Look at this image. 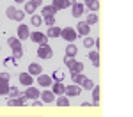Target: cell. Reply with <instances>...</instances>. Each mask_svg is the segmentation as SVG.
<instances>
[{
    "label": "cell",
    "instance_id": "obj_31",
    "mask_svg": "<svg viewBox=\"0 0 133 117\" xmlns=\"http://www.w3.org/2000/svg\"><path fill=\"white\" fill-rule=\"evenodd\" d=\"M83 46H85V48H92V46H94V39L89 37V36H85V39H83Z\"/></svg>",
    "mask_w": 133,
    "mask_h": 117
},
{
    "label": "cell",
    "instance_id": "obj_24",
    "mask_svg": "<svg viewBox=\"0 0 133 117\" xmlns=\"http://www.w3.org/2000/svg\"><path fill=\"white\" fill-rule=\"evenodd\" d=\"M55 103H57L59 106H69V98L62 94V96H59V98L55 99Z\"/></svg>",
    "mask_w": 133,
    "mask_h": 117
},
{
    "label": "cell",
    "instance_id": "obj_25",
    "mask_svg": "<svg viewBox=\"0 0 133 117\" xmlns=\"http://www.w3.org/2000/svg\"><path fill=\"white\" fill-rule=\"evenodd\" d=\"M89 59H91L92 66H96V67L99 66V53L96 52V50H94V52H91V53H89Z\"/></svg>",
    "mask_w": 133,
    "mask_h": 117
},
{
    "label": "cell",
    "instance_id": "obj_42",
    "mask_svg": "<svg viewBox=\"0 0 133 117\" xmlns=\"http://www.w3.org/2000/svg\"><path fill=\"white\" fill-rule=\"evenodd\" d=\"M14 2H16V4H23L25 0H14Z\"/></svg>",
    "mask_w": 133,
    "mask_h": 117
},
{
    "label": "cell",
    "instance_id": "obj_33",
    "mask_svg": "<svg viewBox=\"0 0 133 117\" xmlns=\"http://www.w3.org/2000/svg\"><path fill=\"white\" fill-rule=\"evenodd\" d=\"M41 23H43L41 16H32V25H34V27H39Z\"/></svg>",
    "mask_w": 133,
    "mask_h": 117
},
{
    "label": "cell",
    "instance_id": "obj_32",
    "mask_svg": "<svg viewBox=\"0 0 133 117\" xmlns=\"http://www.w3.org/2000/svg\"><path fill=\"white\" fill-rule=\"evenodd\" d=\"M44 23L48 27H53L55 25V16H44Z\"/></svg>",
    "mask_w": 133,
    "mask_h": 117
},
{
    "label": "cell",
    "instance_id": "obj_22",
    "mask_svg": "<svg viewBox=\"0 0 133 117\" xmlns=\"http://www.w3.org/2000/svg\"><path fill=\"white\" fill-rule=\"evenodd\" d=\"M83 7H87V9H91L92 12H94V11L99 9V2H98V0H85V5H83Z\"/></svg>",
    "mask_w": 133,
    "mask_h": 117
},
{
    "label": "cell",
    "instance_id": "obj_17",
    "mask_svg": "<svg viewBox=\"0 0 133 117\" xmlns=\"http://www.w3.org/2000/svg\"><path fill=\"white\" fill-rule=\"evenodd\" d=\"M61 32H62V29H59L57 25H53V27H50V29H48L46 37H59V36H61Z\"/></svg>",
    "mask_w": 133,
    "mask_h": 117
},
{
    "label": "cell",
    "instance_id": "obj_2",
    "mask_svg": "<svg viewBox=\"0 0 133 117\" xmlns=\"http://www.w3.org/2000/svg\"><path fill=\"white\" fill-rule=\"evenodd\" d=\"M51 55H53V52H51L50 44H39V48H37V57L39 59L48 60V59H51Z\"/></svg>",
    "mask_w": 133,
    "mask_h": 117
},
{
    "label": "cell",
    "instance_id": "obj_37",
    "mask_svg": "<svg viewBox=\"0 0 133 117\" xmlns=\"http://www.w3.org/2000/svg\"><path fill=\"white\" fill-rule=\"evenodd\" d=\"M25 18V12L23 11H16V21H21Z\"/></svg>",
    "mask_w": 133,
    "mask_h": 117
},
{
    "label": "cell",
    "instance_id": "obj_12",
    "mask_svg": "<svg viewBox=\"0 0 133 117\" xmlns=\"http://www.w3.org/2000/svg\"><path fill=\"white\" fill-rule=\"evenodd\" d=\"M37 84L41 85V87H50V85H51V76L41 73L39 76H37Z\"/></svg>",
    "mask_w": 133,
    "mask_h": 117
},
{
    "label": "cell",
    "instance_id": "obj_43",
    "mask_svg": "<svg viewBox=\"0 0 133 117\" xmlns=\"http://www.w3.org/2000/svg\"><path fill=\"white\" fill-rule=\"evenodd\" d=\"M0 50H2V46H0Z\"/></svg>",
    "mask_w": 133,
    "mask_h": 117
},
{
    "label": "cell",
    "instance_id": "obj_21",
    "mask_svg": "<svg viewBox=\"0 0 133 117\" xmlns=\"http://www.w3.org/2000/svg\"><path fill=\"white\" fill-rule=\"evenodd\" d=\"M51 5H53L57 11H61V9L69 7V2H68V0H53V4H51Z\"/></svg>",
    "mask_w": 133,
    "mask_h": 117
},
{
    "label": "cell",
    "instance_id": "obj_41",
    "mask_svg": "<svg viewBox=\"0 0 133 117\" xmlns=\"http://www.w3.org/2000/svg\"><path fill=\"white\" fill-rule=\"evenodd\" d=\"M69 2V5H73V4H76V0H68Z\"/></svg>",
    "mask_w": 133,
    "mask_h": 117
},
{
    "label": "cell",
    "instance_id": "obj_40",
    "mask_svg": "<svg viewBox=\"0 0 133 117\" xmlns=\"http://www.w3.org/2000/svg\"><path fill=\"white\" fill-rule=\"evenodd\" d=\"M34 106H43V101H37V99H34V103H32Z\"/></svg>",
    "mask_w": 133,
    "mask_h": 117
},
{
    "label": "cell",
    "instance_id": "obj_16",
    "mask_svg": "<svg viewBox=\"0 0 133 117\" xmlns=\"http://www.w3.org/2000/svg\"><path fill=\"white\" fill-rule=\"evenodd\" d=\"M91 91H92V105L98 106V105H99V87L94 84V87H92Z\"/></svg>",
    "mask_w": 133,
    "mask_h": 117
},
{
    "label": "cell",
    "instance_id": "obj_19",
    "mask_svg": "<svg viewBox=\"0 0 133 117\" xmlns=\"http://www.w3.org/2000/svg\"><path fill=\"white\" fill-rule=\"evenodd\" d=\"M41 73H43V67L39 66V64H30V66H29V74H32V76H34V74L39 76Z\"/></svg>",
    "mask_w": 133,
    "mask_h": 117
},
{
    "label": "cell",
    "instance_id": "obj_14",
    "mask_svg": "<svg viewBox=\"0 0 133 117\" xmlns=\"http://www.w3.org/2000/svg\"><path fill=\"white\" fill-rule=\"evenodd\" d=\"M7 44L11 46V50H21V41L18 37H9L7 39Z\"/></svg>",
    "mask_w": 133,
    "mask_h": 117
},
{
    "label": "cell",
    "instance_id": "obj_34",
    "mask_svg": "<svg viewBox=\"0 0 133 117\" xmlns=\"http://www.w3.org/2000/svg\"><path fill=\"white\" fill-rule=\"evenodd\" d=\"M7 96H11V99H14V98H18V96H20V92H18V89L11 87V89H9V94H7Z\"/></svg>",
    "mask_w": 133,
    "mask_h": 117
},
{
    "label": "cell",
    "instance_id": "obj_11",
    "mask_svg": "<svg viewBox=\"0 0 133 117\" xmlns=\"http://www.w3.org/2000/svg\"><path fill=\"white\" fill-rule=\"evenodd\" d=\"M20 84L25 85V87H30L32 84H34V78H32V74L29 73H21L20 74Z\"/></svg>",
    "mask_w": 133,
    "mask_h": 117
},
{
    "label": "cell",
    "instance_id": "obj_30",
    "mask_svg": "<svg viewBox=\"0 0 133 117\" xmlns=\"http://www.w3.org/2000/svg\"><path fill=\"white\" fill-rule=\"evenodd\" d=\"M80 87H83L85 91H91L92 87H94V82H92V80H89V78H85V82H83Z\"/></svg>",
    "mask_w": 133,
    "mask_h": 117
},
{
    "label": "cell",
    "instance_id": "obj_28",
    "mask_svg": "<svg viewBox=\"0 0 133 117\" xmlns=\"http://www.w3.org/2000/svg\"><path fill=\"white\" fill-rule=\"evenodd\" d=\"M36 9H37V7H36L32 2H25V11H23V12H27V14H32V12H34Z\"/></svg>",
    "mask_w": 133,
    "mask_h": 117
},
{
    "label": "cell",
    "instance_id": "obj_1",
    "mask_svg": "<svg viewBox=\"0 0 133 117\" xmlns=\"http://www.w3.org/2000/svg\"><path fill=\"white\" fill-rule=\"evenodd\" d=\"M66 66L69 67L71 73H82V71H83V64L82 62H76L75 59H69V57H66Z\"/></svg>",
    "mask_w": 133,
    "mask_h": 117
},
{
    "label": "cell",
    "instance_id": "obj_4",
    "mask_svg": "<svg viewBox=\"0 0 133 117\" xmlns=\"http://www.w3.org/2000/svg\"><path fill=\"white\" fill-rule=\"evenodd\" d=\"M30 39L36 43V44H48V37H46L43 32H39V30H37V32H32V34H30Z\"/></svg>",
    "mask_w": 133,
    "mask_h": 117
},
{
    "label": "cell",
    "instance_id": "obj_20",
    "mask_svg": "<svg viewBox=\"0 0 133 117\" xmlns=\"http://www.w3.org/2000/svg\"><path fill=\"white\" fill-rule=\"evenodd\" d=\"M71 80L75 85H82L83 82H85V76H83L82 73H71Z\"/></svg>",
    "mask_w": 133,
    "mask_h": 117
},
{
    "label": "cell",
    "instance_id": "obj_7",
    "mask_svg": "<svg viewBox=\"0 0 133 117\" xmlns=\"http://www.w3.org/2000/svg\"><path fill=\"white\" fill-rule=\"evenodd\" d=\"M29 37H30V32H29V27L21 23L20 27H18V39H20V41H23V39H29Z\"/></svg>",
    "mask_w": 133,
    "mask_h": 117
},
{
    "label": "cell",
    "instance_id": "obj_8",
    "mask_svg": "<svg viewBox=\"0 0 133 117\" xmlns=\"http://www.w3.org/2000/svg\"><path fill=\"white\" fill-rule=\"evenodd\" d=\"M25 96H27V99H32V101H34V99H39L41 92H39L36 87H32V85H30V87H27V92H25Z\"/></svg>",
    "mask_w": 133,
    "mask_h": 117
},
{
    "label": "cell",
    "instance_id": "obj_6",
    "mask_svg": "<svg viewBox=\"0 0 133 117\" xmlns=\"http://www.w3.org/2000/svg\"><path fill=\"white\" fill-rule=\"evenodd\" d=\"M51 87H53V89H51V92H53L55 96L66 94V85L62 84V82H53V84H51Z\"/></svg>",
    "mask_w": 133,
    "mask_h": 117
},
{
    "label": "cell",
    "instance_id": "obj_18",
    "mask_svg": "<svg viewBox=\"0 0 133 117\" xmlns=\"http://www.w3.org/2000/svg\"><path fill=\"white\" fill-rule=\"evenodd\" d=\"M76 53H78V48H76L73 43L66 46V57H69V59H75V55H76Z\"/></svg>",
    "mask_w": 133,
    "mask_h": 117
},
{
    "label": "cell",
    "instance_id": "obj_23",
    "mask_svg": "<svg viewBox=\"0 0 133 117\" xmlns=\"http://www.w3.org/2000/svg\"><path fill=\"white\" fill-rule=\"evenodd\" d=\"M57 14V9L53 5H44L43 7V16H55Z\"/></svg>",
    "mask_w": 133,
    "mask_h": 117
},
{
    "label": "cell",
    "instance_id": "obj_15",
    "mask_svg": "<svg viewBox=\"0 0 133 117\" xmlns=\"http://www.w3.org/2000/svg\"><path fill=\"white\" fill-rule=\"evenodd\" d=\"M39 98H41L44 103H53V101H55V94H53L51 91H44V92H43Z\"/></svg>",
    "mask_w": 133,
    "mask_h": 117
},
{
    "label": "cell",
    "instance_id": "obj_13",
    "mask_svg": "<svg viewBox=\"0 0 133 117\" xmlns=\"http://www.w3.org/2000/svg\"><path fill=\"white\" fill-rule=\"evenodd\" d=\"M80 85H69V87H66V94H68V98H71V96H78L80 94Z\"/></svg>",
    "mask_w": 133,
    "mask_h": 117
},
{
    "label": "cell",
    "instance_id": "obj_3",
    "mask_svg": "<svg viewBox=\"0 0 133 117\" xmlns=\"http://www.w3.org/2000/svg\"><path fill=\"white\" fill-rule=\"evenodd\" d=\"M61 36L68 43H75V39H76V36H78V34H76V30H75L73 27H66V29H62Z\"/></svg>",
    "mask_w": 133,
    "mask_h": 117
},
{
    "label": "cell",
    "instance_id": "obj_27",
    "mask_svg": "<svg viewBox=\"0 0 133 117\" xmlns=\"http://www.w3.org/2000/svg\"><path fill=\"white\" fill-rule=\"evenodd\" d=\"M16 7L14 5H11V7H7V11H5V14H7V18L9 20H16Z\"/></svg>",
    "mask_w": 133,
    "mask_h": 117
},
{
    "label": "cell",
    "instance_id": "obj_9",
    "mask_svg": "<svg viewBox=\"0 0 133 117\" xmlns=\"http://www.w3.org/2000/svg\"><path fill=\"white\" fill-rule=\"evenodd\" d=\"M83 11H85V7H83V4H80V2H76V4H73V9H71V16L73 18H78V16H82Z\"/></svg>",
    "mask_w": 133,
    "mask_h": 117
},
{
    "label": "cell",
    "instance_id": "obj_5",
    "mask_svg": "<svg viewBox=\"0 0 133 117\" xmlns=\"http://www.w3.org/2000/svg\"><path fill=\"white\" fill-rule=\"evenodd\" d=\"M76 34H80V36H89V32H91V25L89 23H85V21H80L78 25H76Z\"/></svg>",
    "mask_w": 133,
    "mask_h": 117
},
{
    "label": "cell",
    "instance_id": "obj_35",
    "mask_svg": "<svg viewBox=\"0 0 133 117\" xmlns=\"http://www.w3.org/2000/svg\"><path fill=\"white\" fill-rule=\"evenodd\" d=\"M21 55H23L21 50H12V59H16V60H18V59H21Z\"/></svg>",
    "mask_w": 133,
    "mask_h": 117
},
{
    "label": "cell",
    "instance_id": "obj_29",
    "mask_svg": "<svg viewBox=\"0 0 133 117\" xmlns=\"http://www.w3.org/2000/svg\"><path fill=\"white\" fill-rule=\"evenodd\" d=\"M96 21H98V14H96V12H91V14L87 16V21H85V23H89V25H94Z\"/></svg>",
    "mask_w": 133,
    "mask_h": 117
},
{
    "label": "cell",
    "instance_id": "obj_36",
    "mask_svg": "<svg viewBox=\"0 0 133 117\" xmlns=\"http://www.w3.org/2000/svg\"><path fill=\"white\" fill-rule=\"evenodd\" d=\"M62 76H64V74H62L61 71H55V73H53V78H55V82H62Z\"/></svg>",
    "mask_w": 133,
    "mask_h": 117
},
{
    "label": "cell",
    "instance_id": "obj_38",
    "mask_svg": "<svg viewBox=\"0 0 133 117\" xmlns=\"http://www.w3.org/2000/svg\"><path fill=\"white\" fill-rule=\"evenodd\" d=\"M0 82H9V73H0Z\"/></svg>",
    "mask_w": 133,
    "mask_h": 117
},
{
    "label": "cell",
    "instance_id": "obj_39",
    "mask_svg": "<svg viewBox=\"0 0 133 117\" xmlns=\"http://www.w3.org/2000/svg\"><path fill=\"white\" fill-rule=\"evenodd\" d=\"M30 2L34 4V5H36V7H39V5L43 4V0H30Z\"/></svg>",
    "mask_w": 133,
    "mask_h": 117
},
{
    "label": "cell",
    "instance_id": "obj_26",
    "mask_svg": "<svg viewBox=\"0 0 133 117\" xmlns=\"http://www.w3.org/2000/svg\"><path fill=\"white\" fill-rule=\"evenodd\" d=\"M9 84L7 82H0V96H7L9 94Z\"/></svg>",
    "mask_w": 133,
    "mask_h": 117
},
{
    "label": "cell",
    "instance_id": "obj_10",
    "mask_svg": "<svg viewBox=\"0 0 133 117\" xmlns=\"http://www.w3.org/2000/svg\"><path fill=\"white\" fill-rule=\"evenodd\" d=\"M9 106H21V105H27V96H18L14 99H9L7 101Z\"/></svg>",
    "mask_w": 133,
    "mask_h": 117
}]
</instances>
